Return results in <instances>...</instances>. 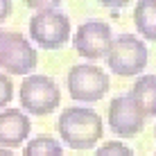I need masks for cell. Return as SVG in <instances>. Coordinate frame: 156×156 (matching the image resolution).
<instances>
[{
    "label": "cell",
    "mask_w": 156,
    "mask_h": 156,
    "mask_svg": "<svg viewBox=\"0 0 156 156\" xmlns=\"http://www.w3.org/2000/svg\"><path fill=\"white\" fill-rule=\"evenodd\" d=\"M68 93L77 102H98L109 93V75L95 63H77L68 70Z\"/></svg>",
    "instance_id": "277c9868"
},
{
    "label": "cell",
    "mask_w": 156,
    "mask_h": 156,
    "mask_svg": "<svg viewBox=\"0 0 156 156\" xmlns=\"http://www.w3.org/2000/svg\"><path fill=\"white\" fill-rule=\"evenodd\" d=\"M154 156H156V154H154Z\"/></svg>",
    "instance_id": "ac0fdd59"
},
{
    "label": "cell",
    "mask_w": 156,
    "mask_h": 156,
    "mask_svg": "<svg viewBox=\"0 0 156 156\" xmlns=\"http://www.w3.org/2000/svg\"><path fill=\"white\" fill-rule=\"evenodd\" d=\"M133 23L147 41H156V0H140L133 9Z\"/></svg>",
    "instance_id": "8fae6325"
},
{
    "label": "cell",
    "mask_w": 156,
    "mask_h": 156,
    "mask_svg": "<svg viewBox=\"0 0 156 156\" xmlns=\"http://www.w3.org/2000/svg\"><path fill=\"white\" fill-rule=\"evenodd\" d=\"M39 57L32 43L18 32H2L0 36V68L7 75H27Z\"/></svg>",
    "instance_id": "8992f818"
},
{
    "label": "cell",
    "mask_w": 156,
    "mask_h": 156,
    "mask_svg": "<svg viewBox=\"0 0 156 156\" xmlns=\"http://www.w3.org/2000/svg\"><path fill=\"white\" fill-rule=\"evenodd\" d=\"M30 118L18 109H5L0 111V147L12 149L27 140L30 136Z\"/></svg>",
    "instance_id": "9c48e42d"
},
{
    "label": "cell",
    "mask_w": 156,
    "mask_h": 156,
    "mask_svg": "<svg viewBox=\"0 0 156 156\" xmlns=\"http://www.w3.org/2000/svg\"><path fill=\"white\" fill-rule=\"evenodd\" d=\"M111 41H113V34H111L109 23H104V20H86L77 27L73 36L75 50L88 61L104 59Z\"/></svg>",
    "instance_id": "52a82bcc"
},
{
    "label": "cell",
    "mask_w": 156,
    "mask_h": 156,
    "mask_svg": "<svg viewBox=\"0 0 156 156\" xmlns=\"http://www.w3.org/2000/svg\"><path fill=\"white\" fill-rule=\"evenodd\" d=\"M0 36H2V32H0Z\"/></svg>",
    "instance_id": "e0dca14e"
},
{
    "label": "cell",
    "mask_w": 156,
    "mask_h": 156,
    "mask_svg": "<svg viewBox=\"0 0 156 156\" xmlns=\"http://www.w3.org/2000/svg\"><path fill=\"white\" fill-rule=\"evenodd\" d=\"M106 63H109L111 73L120 75V77H133L140 75L147 66V45L133 34H120L118 39L111 41L109 52H106Z\"/></svg>",
    "instance_id": "7a4b0ae2"
},
{
    "label": "cell",
    "mask_w": 156,
    "mask_h": 156,
    "mask_svg": "<svg viewBox=\"0 0 156 156\" xmlns=\"http://www.w3.org/2000/svg\"><path fill=\"white\" fill-rule=\"evenodd\" d=\"M12 14V2L9 0H0V23Z\"/></svg>",
    "instance_id": "9a60e30c"
},
{
    "label": "cell",
    "mask_w": 156,
    "mask_h": 156,
    "mask_svg": "<svg viewBox=\"0 0 156 156\" xmlns=\"http://www.w3.org/2000/svg\"><path fill=\"white\" fill-rule=\"evenodd\" d=\"M18 100L27 113L32 115H50L61 102V90L55 79L48 75H30L20 82Z\"/></svg>",
    "instance_id": "3957f363"
},
{
    "label": "cell",
    "mask_w": 156,
    "mask_h": 156,
    "mask_svg": "<svg viewBox=\"0 0 156 156\" xmlns=\"http://www.w3.org/2000/svg\"><path fill=\"white\" fill-rule=\"evenodd\" d=\"M145 127V113L138 109L131 95H118L109 104V129L115 136L131 138Z\"/></svg>",
    "instance_id": "ba28073f"
},
{
    "label": "cell",
    "mask_w": 156,
    "mask_h": 156,
    "mask_svg": "<svg viewBox=\"0 0 156 156\" xmlns=\"http://www.w3.org/2000/svg\"><path fill=\"white\" fill-rule=\"evenodd\" d=\"M61 140L73 149H90L102 138L104 122L98 111L88 106H68L57 120Z\"/></svg>",
    "instance_id": "6da1fadb"
},
{
    "label": "cell",
    "mask_w": 156,
    "mask_h": 156,
    "mask_svg": "<svg viewBox=\"0 0 156 156\" xmlns=\"http://www.w3.org/2000/svg\"><path fill=\"white\" fill-rule=\"evenodd\" d=\"M30 36L39 48L59 50L70 39V20L66 14L50 9V12H36L30 18Z\"/></svg>",
    "instance_id": "5b68a950"
},
{
    "label": "cell",
    "mask_w": 156,
    "mask_h": 156,
    "mask_svg": "<svg viewBox=\"0 0 156 156\" xmlns=\"http://www.w3.org/2000/svg\"><path fill=\"white\" fill-rule=\"evenodd\" d=\"M95 156H133V152L120 140H109L95 152Z\"/></svg>",
    "instance_id": "4fadbf2b"
},
{
    "label": "cell",
    "mask_w": 156,
    "mask_h": 156,
    "mask_svg": "<svg viewBox=\"0 0 156 156\" xmlns=\"http://www.w3.org/2000/svg\"><path fill=\"white\" fill-rule=\"evenodd\" d=\"M138 109L145 113V118H156V75H143L138 82H133L131 93Z\"/></svg>",
    "instance_id": "30bf717a"
},
{
    "label": "cell",
    "mask_w": 156,
    "mask_h": 156,
    "mask_svg": "<svg viewBox=\"0 0 156 156\" xmlns=\"http://www.w3.org/2000/svg\"><path fill=\"white\" fill-rule=\"evenodd\" d=\"M0 156H16V154L9 152V149H2V147H0Z\"/></svg>",
    "instance_id": "2e32d148"
},
{
    "label": "cell",
    "mask_w": 156,
    "mask_h": 156,
    "mask_svg": "<svg viewBox=\"0 0 156 156\" xmlns=\"http://www.w3.org/2000/svg\"><path fill=\"white\" fill-rule=\"evenodd\" d=\"M14 98V84H12V77L9 75H2L0 73V109L7 106Z\"/></svg>",
    "instance_id": "5bb4252c"
},
{
    "label": "cell",
    "mask_w": 156,
    "mask_h": 156,
    "mask_svg": "<svg viewBox=\"0 0 156 156\" xmlns=\"http://www.w3.org/2000/svg\"><path fill=\"white\" fill-rule=\"evenodd\" d=\"M23 156H63L61 143L52 136H36L25 145Z\"/></svg>",
    "instance_id": "7c38bea8"
}]
</instances>
